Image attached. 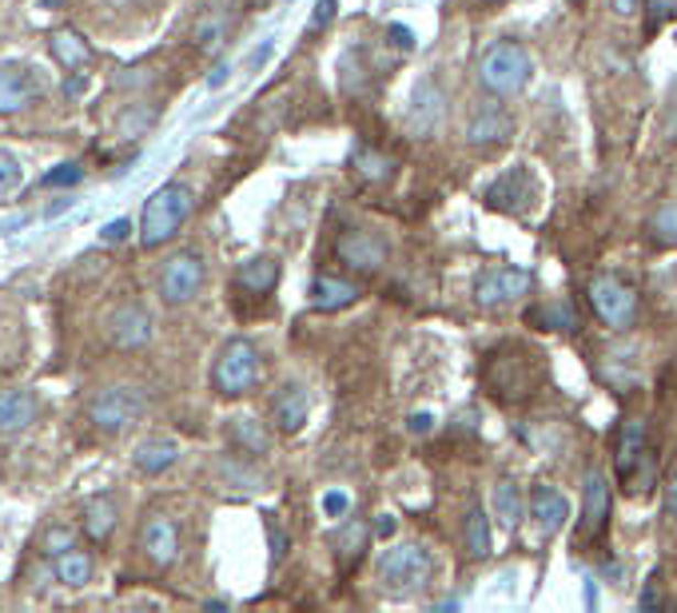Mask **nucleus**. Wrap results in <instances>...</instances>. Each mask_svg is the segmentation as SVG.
<instances>
[{
  "instance_id": "24",
  "label": "nucleus",
  "mask_w": 677,
  "mask_h": 613,
  "mask_svg": "<svg viewBox=\"0 0 677 613\" xmlns=\"http://www.w3.org/2000/svg\"><path fill=\"white\" fill-rule=\"evenodd\" d=\"M116 522H120V510H116L112 494H96L84 502V534L92 541H105L116 530Z\"/></svg>"
},
{
  "instance_id": "25",
  "label": "nucleus",
  "mask_w": 677,
  "mask_h": 613,
  "mask_svg": "<svg viewBox=\"0 0 677 613\" xmlns=\"http://www.w3.org/2000/svg\"><path fill=\"white\" fill-rule=\"evenodd\" d=\"M367 541H371V530H367L363 522H347L343 530L335 534L331 546H335V558H339V570H351V566H359V558H363Z\"/></svg>"
},
{
  "instance_id": "27",
  "label": "nucleus",
  "mask_w": 677,
  "mask_h": 613,
  "mask_svg": "<svg viewBox=\"0 0 677 613\" xmlns=\"http://www.w3.org/2000/svg\"><path fill=\"white\" fill-rule=\"evenodd\" d=\"M462 538H467V554L482 561L490 554V514L482 506H470L462 518Z\"/></svg>"
},
{
  "instance_id": "2",
  "label": "nucleus",
  "mask_w": 677,
  "mask_h": 613,
  "mask_svg": "<svg viewBox=\"0 0 677 613\" xmlns=\"http://www.w3.org/2000/svg\"><path fill=\"white\" fill-rule=\"evenodd\" d=\"M263 379V354L251 339H228L211 363V391L219 398H240Z\"/></svg>"
},
{
  "instance_id": "8",
  "label": "nucleus",
  "mask_w": 677,
  "mask_h": 613,
  "mask_svg": "<svg viewBox=\"0 0 677 613\" xmlns=\"http://www.w3.org/2000/svg\"><path fill=\"white\" fill-rule=\"evenodd\" d=\"M204 287V260L196 251H179L164 263L160 271V299L167 307H184V303L196 299V292Z\"/></svg>"
},
{
  "instance_id": "32",
  "label": "nucleus",
  "mask_w": 677,
  "mask_h": 613,
  "mask_svg": "<svg viewBox=\"0 0 677 613\" xmlns=\"http://www.w3.org/2000/svg\"><path fill=\"white\" fill-rule=\"evenodd\" d=\"M649 236H654V243H662V248H677V204H666V208L654 211Z\"/></svg>"
},
{
  "instance_id": "22",
  "label": "nucleus",
  "mask_w": 677,
  "mask_h": 613,
  "mask_svg": "<svg viewBox=\"0 0 677 613\" xmlns=\"http://www.w3.org/2000/svg\"><path fill=\"white\" fill-rule=\"evenodd\" d=\"M176 458H179V442H172V438H148V442L135 447L132 462L140 474H164L167 467H176Z\"/></svg>"
},
{
  "instance_id": "37",
  "label": "nucleus",
  "mask_w": 677,
  "mask_h": 613,
  "mask_svg": "<svg viewBox=\"0 0 677 613\" xmlns=\"http://www.w3.org/2000/svg\"><path fill=\"white\" fill-rule=\"evenodd\" d=\"M80 176H84L80 164H61L56 172L44 176V187H73V184H80Z\"/></svg>"
},
{
  "instance_id": "51",
  "label": "nucleus",
  "mask_w": 677,
  "mask_h": 613,
  "mask_svg": "<svg viewBox=\"0 0 677 613\" xmlns=\"http://www.w3.org/2000/svg\"><path fill=\"white\" fill-rule=\"evenodd\" d=\"M487 4H502V0H487Z\"/></svg>"
},
{
  "instance_id": "13",
  "label": "nucleus",
  "mask_w": 677,
  "mask_h": 613,
  "mask_svg": "<svg viewBox=\"0 0 677 613\" xmlns=\"http://www.w3.org/2000/svg\"><path fill=\"white\" fill-rule=\"evenodd\" d=\"M534 191H538L534 172L526 164H518V167H511L506 176L494 179V184L482 191V199H487L490 208H499V211H522L534 199Z\"/></svg>"
},
{
  "instance_id": "33",
  "label": "nucleus",
  "mask_w": 677,
  "mask_h": 613,
  "mask_svg": "<svg viewBox=\"0 0 677 613\" xmlns=\"http://www.w3.org/2000/svg\"><path fill=\"white\" fill-rule=\"evenodd\" d=\"M531 322H546L550 331H570L574 327V315L566 303H550V307H538V311H531Z\"/></svg>"
},
{
  "instance_id": "28",
  "label": "nucleus",
  "mask_w": 677,
  "mask_h": 613,
  "mask_svg": "<svg viewBox=\"0 0 677 613\" xmlns=\"http://www.w3.org/2000/svg\"><path fill=\"white\" fill-rule=\"evenodd\" d=\"M53 566H56V578H61L64 585H73V590L92 582V558H88L80 546H73V550H64L61 558H53Z\"/></svg>"
},
{
  "instance_id": "47",
  "label": "nucleus",
  "mask_w": 677,
  "mask_h": 613,
  "mask_svg": "<svg viewBox=\"0 0 677 613\" xmlns=\"http://www.w3.org/2000/svg\"><path fill=\"white\" fill-rule=\"evenodd\" d=\"M666 510H669V518L677 522V474H674V482H669V499H666Z\"/></svg>"
},
{
  "instance_id": "23",
  "label": "nucleus",
  "mask_w": 677,
  "mask_h": 613,
  "mask_svg": "<svg viewBox=\"0 0 677 613\" xmlns=\"http://www.w3.org/2000/svg\"><path fill=\"white\" fill-rule=\"evenodd\" d=\"M280 283V263L260 255V260H248L240 271H236V287L248 295H271Z\"/></svg>"
},
{
  "instance_id": "29",
  "label": "nucleus",
  "mask_w": 677,
  "mask_h": 613,
  "mask_svg": "<svg viewBox=\"0 0 677 613\" xmlns=\"http://www.w3.org/2000/svg\"><path fill=\"white\" fill-rule=\"evenodd\" d=\"M231 442L243 450V455H267V447H271V438H267V430L255 423V418H231Z\"/></svg>"
},
{
  "instance_id": "50",
  "label": "nucleus",
  "mask_w": 677,
  "mask_h": 613,
  "mask_svg": "<svg viewBox=\"0 0 677 613\" xmlns=\"http://www.w3.org/2000/svg\"><path fill=\"white\" fill-rule=\"evenodd\" d=\"M108 9H135V4H148V0H100Z\"/></svg>"
},
{
  "instance_id": "35",
  "label": "nucleus",
  "mask_w": 677,
  "mask_h": 613,
  "mask_svg": "<svg viewBox=\"0 0 677 613\" xmlns=\"http://www.w3.org/2000/svg\"><path fill=\"white\" fill-rule=\"evenodd\" d=\"M76 546V534L68 530V526H53V530L44 534V554L48 558H61L64 550H73Z\"/></svg>"
},
{
  "instance_id": "39",
  "label": "nucleus",
  "mask_w": 677,
  "mask_h": 613,
  "mask_svg": "<svg viewBox=\"0 0 677 613\" xmlns=\"http://www.w3.org/2000/svg\"><path fill=\"white\" fill-rule=\"evenodd\" d=\"M347 510H351L347 490H327L324 494V518H347Z\"/></svg>"
},
{
  "instance_id": "48",
  "label": "nucleus",
  "mask_w": 677,
  "mask_h": 613,
  "mask_svg": "<svg viewBox=\"0 0 677 613\" xmlns=\"http://www.w3.org/2000/svg\"><path fill=\"white\" fill-rule=\"evenodd\" d=\"M228 73H231V68H228V64H219V68H216V73H211V76H208V88H219V84H223V80H228Z\"/></svg>"
},
{
  "instance_id": "12",
  "label": "nucleus",
  "mask_w": 677,
  "mask_h": 613,
  "mask_svg": "<svg viewBox=\"0 0 677 613\" xmlns=\"http://www.w3.org/2000/svg\"><path fill=\"white\" fill-rule=\"evenodd\" d=\"M335 255H339L343 267L359 271V275H375L386 263V243L379 240L375 231H343L339 243H335Z\"/></svg>"
},
{
  "instance_id": "34",
  "label": "nucleus",
  "mask_w": 677,
  "mask_h": 613,
  "mask_svg": "<svg viewBox=\"0 0 677 613\" xmlns=\"http://www.w3.org/2000/svg\"><path fill=\"white\" fill-rule=\"evenodd\" d=\"M24 184V164L12 152H0V196H12Z\"/></svg>"
},
{
  "instance_id": "18",
  "label": "nucleus",
  "mask_w": 677,
  "mask_h": 613,
  "mask_svg": "<svg viewBox=\"0 0 677 613\" xmlns=\"http://www.w3.org/2000/svg\"><path fill=\"white\" fill-rule=\"evenodd\" d=\"M36 415H41V403L32 391H24V386L0 391V435H17V430L32 427Z\"/></svg>"
},
{
  "instance_id": "38",
  "label": "nucleus",
  "mask_w": 677,
  "mask_h": 613,
  "mask_svg": "<svg viewBox=\"0 0 677 613\" xmlns=\"http://www.w3.org/2000/svg\"><path fill=\"white\" fill-rule=\"evenodd\" d=\"M219 32H223V21H219V17H204V21H199V29H196V44H199V48H216Z\"/></svg>"
},
{
  "instance_id": "3",
  "label": "nucleus",
  "mask_w": 677,
  "mask_h": 613,
  "mask_svg": "<svg viewBox=\"0 0 677 613\" xmlns=\"http://www.w3.org/2000/svg\"><path fill=\"white\" fill-rule=\"evenodd\" d=\"M196 199H192V187L184 184H164L156 187L144 204V216H140V243L144 248H160L184 228V219L192 216Z\"/></svg>"
},
{
  "instance_id": "46",
  "label": "nucleus",
  "mask_w": 677,
  "mask_h": 613,
  "mask_svg": "<svg viewBox=\"0 0 677 613\" xmlns=\"http://www.w3.org/2000/svg\"><path fill=\"white\" fill-rule=\"evenodd\" d=\"M283 546H287V541H283V534L275 530V526H271V554H275V561L283 558Z\"/></svg>"
},
{
  "instance_id": "21",
  "label": "nucleus",
  "mask_w": 677,
  "mask_h": 613,
  "mask_svg": "<svg viewBox=\"0 0 677 613\" xmlns=\"http://www.w3.org/2000/svg\"><path fill=\"white\" fill-rule=\"evenodd\" d=\"M307 411H312L307 391H303V386H283L271 415H275V427H280L283 435H295V430H303V423H307Z\"/></svg>"
},
{
  "instance_id": "11",
  "label": "nucleus",
  "mask_w": 677,
  "mask_h": 613,
  "mask_svg": "<svg viewBox=\"0 0 677 613\" xmlns=\"http://www.w3.org/2000/svg\"><path fill=\"white\" fill-rule=\"evenodd\" d=\"M605 518H610V482H605L602 470H590L586 474V490H582V518H578V534H574V546H586L602 534Z\"/></svg>"
},
{
  "instance_id": "17",
  "label": "nucleus",
  "mask_w": 677,
  "mask_h": 613,
  "mask_svg": "<svg viewBox=\"0 0 677 613\" xmlns=\"http://www.w3.org/2000/svg\"><path fill=\"white\" fill-rule=\"evenodd\" d=\"M531 518L538 522V530L550 538V534H558L570 522V502H566V494L558 486H550V482H538V486L531 490Z\"/></svg>"
},
{
  "instance_id": "36",
  "label": "nucleus",
  "mask_w": 677,
  "mask_h": 613,
  "mask_svg": "<svg viewBox=\"0 0 677 613\" xmlns=\"http://www.w3.org/2000/svg\"><path fill=\"white\" fill-rule=\"evenodd\" d=\"M335 9H339V0H319L312 12V21H307V36H315V32H324L327 24L335 21Z\"/></svg>"
},
{
  "instance_id": "30",
  "label": "nucleus",
  "mask_w": 677,
  "mask_h": 613,
  "mask_svg": "<svg viewBox=\"0 0 677 613\" xmlns=\"http://www.w3.org/2000/svg\"><path fill=\"white\" fill-rule=\"evenodd\" d=\"M443 116V92H438L435 84H418L415 92V112H411V120L418 124V132H427V128H435V120Z\"/></svg>"
},
{
  "instance_id": "40",
  "label": "nucleus",
  "mask_w": 677,
  "mask_h": 613,
  "mask_svg": "<svg viewBox=\"0 0 677 613\" xmlns=\"http://www.w3.org/2000/svg\"><path fill=\"white\" fill-rule=\"evenodd\" d=\"M677 12V0H646V17H649V29H657L662 21H669Z\"/></svg>"
},
{
  "instance_id": "49",
  "label": "nucleus",
  "mask_w": 677,
  "mask_h": 613,
  "mask_svg": "<svg viewBox=\"0 0 677 613\" xmlns=\"http://www.w3.org/2000/svg\"><path fill=\"white\" fill-rule=\"evenodd\" d=\"M657 605H662V598H657V590L649 585V590L642 593V610H657Z\"/></svg>"
},
{
  "instance_id": "42",
  "label": "nucleus",
  "mask_w": 677,
  "mask_h": 613,
  "mask_svg": "<svg viewBox=\"0 0 677 613\" xmlns=\"http://www.w3.org/2000/svg\"><path fill=\"white\" fill-rule=\"evenodd\" d=\"M430 427H435V415H430V411L411 415V430H415V435H430Z\"/></svg>"
},
{
  "instance_id": "9",
  "label": "nucleus",
  "mask_w": 677,
  "mask_h": 613,
  "mask_svg": "<svg viewBox=\"0 0 677 613\" xmlns=\"http://www.w3.org/2000/svg\"><path fill=\"white\" fill-rule=\"evenodd\" d=\"M531 283H534V275L526 267H487L479 280H474V303L487 307V311H494L502 303L522 299V295L531 292Z\"/></svg>"
},
{
  "instance_id": "4",
  "label": "nucleus",
  "mask_w": 677,
  "mask_h": 613,
  "mask_svg": "<svg viewBox=\"0 0 677 613\" xmlns=\"http://www.w3.org/2000/svg\"><path fill=\"white\" fill-rule=\"evenodd\" d=\"M379 585H383L391 598H406V593L423 590L435 573V561H430L427 546L418 541H398V546H386L379 554Z\"/></svg>"
},
{
  "instance_id": "16",
  "label": "nucleus",
  "mask_w": 677,
  "mask_h": 613,
  "mask_svg": "<svg viewBox=\"0 0 677 613\" xmlns=\"http://www.w3.org/2000/svg\"><path fill=\"white\" fill-rule=\"evenodd\" d=\"M511 132H514L511 112H506V108H499V105H482V112L470 116V124H467L470 147H482V152L506 144V140H511Z\"/></svg>"
},
{
  "instance_id": "14",
  "label": "nucleus",
  "mask_w": 677,
  "mask_h": 613,
  "mask_svg": "<svg viewBox=\"0 0 677 613\" xmlns=\"http://www.w3.org/2000/svg\"><path fill=\"white\" fill-rule=\"evenodd\" d=\"M152 315L144 307H135V303H124V307H116L112 319H108V339H112L120 351H140V347L152 343Z\"/></svg>"
},
{
  "instance_id": "43",
  "label": "nucleus",
  "mask_w": 677,
  "mask_h": 613,
  "mask_svg": "<svg viewBox=\"0 0 677 613\" xmlns=\"http://www.w3.org/2000/svg\"><path fill=\"white\" fill-rule=\"evenodd\" d=\"M395 530H398L395 514H379V518H375V534H379V538H391Z\"/></svg>"
},
{
  "instance_id": "15",
  "label": "nucleus",
  "mask_w": 677,
  "mask_h": 613,
  "mask_svg": "<svg viewBox=\"0 0 677 613\" xmlns=\"http://www.w3.org/2000/svg\"><path fill=\"white\" fill-rule=\"evenodd\" d=\"M140 550L152 566H172L179 558V526L167 514H152L140 530Z\"/></svg>"
},
{
  "instance_id": "6",
  "label": "nucleus",
  "mask_w": 677,
  "mask_h": 613,
  "mask_svg": "<svg viewBox=\"0 0 677 613\" xmlns=\"http://www.w3.org/2000/svg\"><path fill=\"white\" fill-rule=\"evenodd\" d=\"M618 479L630 494L637 490H649V479H654V462L646 455V423L634 418L625 423L622 438H618Z\"/></svg>"
},
{
  "instance_id": "44",
  "label": "nucleus",
  "mask_w": 677,
  "mask_h": 613,
  "mask_svg": "<svg viewBox=\"0 0 677 613\" xmlns=\"http://www.w3.org/2000/svg\"><path fill=\"white\" fill-rule=\"evenodd\" d=\"M386 32L395 36V44H398V48H411V32H406L403 24H391V29H386Z\"/></svg>"
},
{
  "instance_id": "41",
  "label": "nucleus",
  "mask_w": 677,
  "mask_h": 613,
  "mask_svg": "<svg viewBox=\"0 0 677 613\" xmlns=\"http://www.w3.org/2000/svg\"><path fill=\"white\" fill-rule=\"evenodd\" d=\"M128 231H132V223H128V219H112V223L100 231V240H105V243H124Z\"/></svg>"
},
{
  "instance_id": "1",
  "label": "nucleus",
  "mask_w": 677,
  "mask_h": 613,
  "mask_svg": "<svg viewBox=\"0 0 677 613\" xmlns=\"http://www.w3.org/2000/svg\"><path fill=\"white\" fill-rule=\"evenodd\" d=\"M474 76H479L482 92H490L494 100H511V96H518L531 84L534 61L518 41H494L479 56V73Z\"/></svg>"
},
{
  "instance_id": "20",
  "label": "nucleus",
  "mask_w": 677,
  "mask_h": 613,
  "mask_svg": "<svg viewBox=\"0 0 677 613\" xmlns=\"http://www.w3.org/2000/svg\"><path fill=\"white\" fill-rule=\"evenodd\" d=\"M48 53H53V61L61 64L64 73H76V68H84V64L92 61L88 41L73 29H56L53 36H48Z\"/></svg>"
},
{
  "instance_id": "45",
  "label": "nucleus",
  "mask_w": 677,
  "mask_h": 613,
  "mask_svg": "<svg viewBox=\"0 0 677 613\" xmlns=\"http://www.w3.org/2000/svg\"><path fill=\"white\" fill-rule=\"evenodd\" d=\"M610 4H614L618 17H634L637 12V0H610Z\"/></svg>"
},
{
  "instance_id": "26",
  "label": "nucleus",
  "mask_w": 677,
  "mask_h": 613,
  "mask_svg": "<svg viewBox=\"0 0 677 613\" xmlns=\"http://www.w3.org/2000/svg\"><path fill=\"white\" fill-rule=\"evenodd\" d=\"M494 518L502 530H518L522 526V490L514 479H502L494 486Z\"/></svg>"
},
{
  "instance_id": "19",
  "label": "nucleus",
  "mask_w": 677,
  "mask_h": 613,
  "mask_svg": "<svg viewBox=\"0 0 677 613\" xmlns=\"http://www.w3.org/2000/svg\"><path fill=\"white\" fill-rule=\"evenodd\" d=\"M307 295H312L315 311H343V307H351L359 299V287L347 280H335V275H315Z\"/></svg>"
},
{
  "instance_id": "31",
  "label": "nucleus",
  "mask_w": 677,
  "mask_h": 613,
  "mask_svg": "<svg viewBox=\"0 0 677 613\" xmlns=\"http://www.w3.org/2000/svg\"><path fill=\"white\" fill-rule=\"evenodd\" d=\"M351 164H354V172L363 179H371V184H383V179H391V172H395V160L383 156V152H371V147H359Z\"/></svg>"
},
{
  "instance_id": "5",
  "label": "nucleus",
  "mask_w": 677,
  "mask_h": 613,
  "mask_svg": "<svg viewBox=\"0 0 677 613\" xmlns=\"http://www.w3.org/2000/svg\"><path fill=\"white\" fill-rule=\"evenodd\" d=\"M590 307H594V315L605 327L625 331L637 319V292L625 280H618V275H598L590 283Z\"/></svg>"
},
{
  "instance_id": "10",
  "label": "nucleus",
  "mask_w": 677,
  "mask_h": 613,
  "mask_svg": "<svg viewBox=\"0 0 677 613\" xmlns=\"http://www.w3.org/2000/svg\"><path fill=\"white\" fill-rule=\"evenodd\" d=\"M41 92H44V84L32 64H21V61L0 64V116L24 112L29 105L41 100Z\"/></svg>"
},
{
  "instance_id": "7",
  "label": "nucleus",
  "mask_w": 677,
  "mask_h": 613,
  "mask_svg": "<svg viewBox=\"0 0 677 613\" xmlns=\"http://www.w3.org/2000/svg\"><path fill=\"white\" fill-rule=\"evenodd\" d=\"M140 411H144V398L135 395L132 386H108V391H100V395L92 398L88 418H92L96 430H105V435H124L135 418H140Z\"/></svg>"
}]
</instances>
